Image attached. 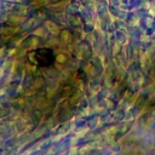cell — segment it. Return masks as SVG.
<instances>
[{"instance_id":"cell-1","label":"cell","mask_w":155,"mask_h":155,"mask_svg":"<svg viewBox=\"0 0 155 155\" xmlns=\"http://www.w3.org/2000/svg\"><path fill=\"white\" fill-rule=\"evenodd\" d=\"M34 61L39 65H50L54 61V54L50 48H39L34 51Z\"/></svg>"}]
</instances>
